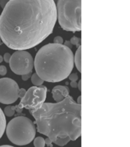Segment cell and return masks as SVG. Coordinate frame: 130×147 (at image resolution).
<instances>
[{"label": "cell", "instance_id": "obj_1", "mask_svg": "<svg viewBox=\"0 0 130 147\" xmlns=\"http://www.w3.org/2000/svg\"><path fill=\"white\" fill-rule=\"evenodd\" d=\"M56 5L53 0H10L0 16V39L16 51L38 45L52 33Z\"/></svg>", "mask_w": 130, "mask_h": 147}, {"label": "cell", "instance_id": "obj_2", "mask_svg": "<svg viewBox=\"0 0 130 147\" xmlns=\"http://www.w3.org/2000/svg\"><path fill=\"white\" fill-rule=\"evenodd\" d=\"M36 129L54 144L63 146L77 140L82 133V107L68 95L59 103H44L30 109Z\"/></svg>", "mask_w": 130, "mask_h": 147}, {"label": "cell", "instance_id": "obj_3", "mask_svg": "<svg viewBox=\"0 0 130 147\" xmlns=\"http://www.w3.org/2000/svg\"><path fill=\"white\" fill-rule=\"evenodd\" d=\"M34 67L43 81L59 82L68 78L72 71L74 55L72 49L64 45L48 44L39 49Z\"/></svg>", "mask_w": 130, "mask_h": 147}, {"label": "cell", "instance_id": "obj_4", "mask_svg": "<svg viewBox=\"0 0 130 147\" xmlns=\"http://www.w3.org/2000/svg\"><path fill=\"white\" fill-rule=\"evenodd\" d=\"M56 13L59 25L67 32L82 30V0H58Z\"/></svg>", "mask_w": 130, "mask_h": 147}, {"label": "cell", "instance_id": "obj_5", "mask_svg": "<svg viewBox=\"0 0 130 147\" xmlns=\"http://www.w3.org/2000/svg\"><path fill=\"white\" fill-rule=\"evenodd\" d=\"M7 137L17 146L31 143L36 135V126L31 119L18 116L10 120L5 127Z\"/></svg>", "mask_w": 130, "mask_h": 147}, {"label": "cell", "instance_id": "obj_6", "mask_svg": "<svg viewBox=\"0 0 130 147\" xmlns=\"http://www.w3.org/2000/svg\"><path fill=\"white\" fill-rule=\"evenodd\" d=\"M47 88L45 86L31 87L26 91V94L21 99L20 103L18 105L14 106L15 112L18 113H22L23 108L27 110L38 107L45 102L46 97Z\"/></svg>", "mask_w": 130, "mask_h": 147}, {"label": "cell", "instance_id": "obj_7", "mask_svg": "<svg viewBox=\"0 0 130 147\" xmlns=\"http://www.w3.org/2000/svg\"><path fill=\"white\" fill-rule=\"evenodd\" d=\"M9 65L14 73L22 76L31 74L34 67V60L27 51H16L11 55Z\"/></svg>", "mask_w": 130, "mask_h": 147}, {"label": "cell", "instance_id": "obj_8", "mask_svg": "<svg viewBox=\"0 0 130 147\" xmlns=\"http://www.w3.org/2000/svg\"><path fill=\"white\" fill-rule=\"evenodd\" d=\"M19 87L16 81L9 78L0 79V103L11 104L18 100Z\"/></svg>", "mask_w": 130, "mask_h": 147}, {"label": "cell", "instance_id": "obj_9", "mask_svg": "<svg viewBox=\"0 0 130 147\" xmlns=\"http://www.w3.org/2000/svg\"><path fill=\"white\" fill-rule=\"evenodd\" d=\"M52 97L56 103L61 102L69 95V89L66 86L58 85L52 90Z\"/></svg>", "mask_w": 130, "mask_h": 147}, {"label": "cell", "instance_id": "obj_10", "mask_svg": "<svg viewBox=\"0 0 130 147\" xmlns=\"http://www.w3.org/2000/svg\"><path fill=\"white\" fill-rule=\"evenodd\" d=\"M74 64H75L78 71L82 72V46L81 45L78 48L74 56Z\"/></svg>", "mask_w": 130, "mask_h": 147}, {"label": "cell", "instance_id": "obj_11", "mask_svg": "<svg viewBox=\"0 0 130 147\" xmlns=\"http://www.w3.org/2000/svg\"><path fill=\"white\" fill-rule=\"evenodd\" d=\"M5 127H6V119L4 113L0 108V139L4 134L5 131Z\"/></svg>", "mask_w": 130, "mask_h": 147}, {"label": "cell", "instance_id": "obj_12", "mask_svg": "<svg viewBox=\"0 0 130 147\" xmlns=\"http://www.w3.org/2000/svg\"><path fill=\"white\" fill-rule=\"evenodd\" d=\"M31 82L35 87H39V86H41V85L43 84L44 81H43V80H42L36 73H35L33 74V75H32Z\"/></svg>", "mask_w": 130, "mask_h": 147}, {"label": "cell", "instance_id": "obj_13", "mask_svg": "<svg viewBox=\"0 0 130 147\" xmlns=\"http://www.w3.org/2000/svg\"><path fill=\"white\" fill-rule=\"evenodd\" d=\"M3 113H4L5 116L12 117L15 113V110L14 108V106H7L4 109V112Z\"/></svg>", "mask_w": 130, "mask_h": 147}, {"label": "cell", "instance_id": "obj_14", "mask_svg": "<svg viewBox=\"0 0 130 147\" xmlns=\"http://www.w3.org/2000/svg\"><path fill=\"white\" fill-rule=\"evenodd\" d=\"M34 145L35 147H45L44 139L41 136H38L34 139Z\"/></svg>", "mask_w": 130, "mask_h": 147}, {"label": "cell", "instance_id": "obj_15", "mask_svg": "<svg viewBox=\"0 0 130 147\" xmlns=\"http://www.w3.org/2000/svg\"><path fill=\"white\" fill-rule=\"evenodd\" d=\"M71 42V44L72 45H75L77 46V47H79V43H80V38H78V37H72L71 40L69 41Z\"/></svg>", "mask_w": 130, "mask_h": 147}, {"label": "cell", "instance_id": "obj_16", "mask_svg": "<svg viewBox=\"0 0 130 147\" xmlns=\"http://www.w3.org/2000/svg\"><path fill=\"white\" fill-rule=\"evenodd\" d=\"M68 78L71 81H77V80L78 79V75L76 73H72L68 75Z\"/></svg>", "mask_w": 130, "mask_h": 147}, {"label": "cell", "instance_id": "obj_17", "mask_svg": "<svg viewBox=\"0 0 130 147\" xmlns=\"http://www.w3.org/2000/svg\"><path fill=\"white\" fill-rule=\"evenodd\" d=\"M53 43L59 44V45H63V38L61 36L55 37V38L53 39Z\"/></svg>", "mask_w": 130, "mask_h": 147}, {"label": "cell", "instance_id": "obj_18", "mask_svg": "<svg viewBox=\"0 0 130 147\" xmlns=\"http://www.w3.org/2000/svg\"><path fill=\"white\" fill-rule=\"evenodd\" d=\"M7 74V68L4 65H1L0 66V75L4 76Z\"/></svg>", "mask_w": 130, "mask_h": 147}, {"label": "cell", "instance_id": "obj_19", "mask_svg": "<svg viewBox=\"0 0 130 147\" xmlns=\"http://www.w3.org/2000/svg\"><path fill=\"white\" fill-rule=\"evenodd\" d=\"M26 90L24 89V88H21V89H19V90H18V97H20L21 99L22 98L23 96H25V94H26Z\"/></svg>", "mask_w": 130, "mask_h": 147}, {"label": "cell", "instance_id": "obj_20", "mask_svg": "<svg viewBox=\"0 0 130 147\" xmlns=\"http://www.w3.org/2000/svg\"><path fill=\"white\" fill-rule=\"evenodd\" d=\"M10 58H11V55H10L9 53H5L4 55V57H3V60L5 61V62L9 63Z\"/></svg>", "mask_w": 130, "mask_h": 147}, {"label": "cell", "instance_id": "obj_21", "mask_svg": "<svg viewBox=\"0 0 130 147\" xmlns=\"http://www.w3.org/2000/svg\"><path fill=\"white\" fill-rule=\"evenodd\" d=\"M44 142H45V145L48 146L49 147H52V142L48 137L44 140Z\"/></svg>", "mask_w": 130, "mask_h": 147}, {"label": "cell", "instance_id": "obj_22", "mask_svg": "<svg viewBox=\"0 0 130 147\" xmlns=\"http://www.w3.org/2000/svg\"><path fill=\"white\" fill-rule=\"evenodd\" d=\"M10 0H0V5H1V7L4 9V7L6 5V4Z\"/></svg>", "mask_w": 130, "mask_h": 147}, {"label": "cell", "instance_id": "obj_23", "mask_svg": "<svg viewBox=\"0 0 130 147\" xmlns=\"http://www.w3.org/2000/svg\"><path fill=\"white\" fill-rule=\"evenodd\" d=\"M64 45L66 46V47H68V48H70V49H72V45L71 44V42L69 41H65V43H64Z\"/></svg>", "mask_w": 130, "mask_h": 147}, {"label": "cell", "instance_id": "obj_24", "mask_svg": "<svg viewBox=\"0 0 130 147\" xmlns=\"http://www.w3.org/2000/svg\"><path fill=\"white\" fill-rule=\"evenodd\" d=\"M31 77V74H25V75H22V80H27L29 79V78Z\"/></svg>", "mask_w": 130, "mask_h": 147}, {"label": "cell", "instance_id": "obj_25", "mask_svg": "<svg viewBox=\"0 0 130 147\" xmlns=\"http://www.w3.org/2000/svg\"><path fill=\"white\" fill-rule=\"evenodd\" d=\"M70 86L73 88H77L78 87V84L76 81H71L70 83Z\"/></svg>", "mask_w": 130, "mask_h": 147}, {"label": "cell", "instance_id": "obj_26", "mask_svg": "<svg viewBox=\"0 0 130 147\" xmlns=\"http://www.w3.org/2000/svg\"><path fill=\"white\" fill-rule=\"evenodd\" d=\"M77 87H78L79 90H82V80H80L79 82H78Z\"/></svg>", "mask_w": 130, "mask_h": 147}, {"label": "cell", "instance_id": "obj_27", "mask_svg": "<svg viewBox=\"0 0 130 147\" xmlns=\"http://www.w3.org/2000/svg\"><path fill=\"white\" fill-rule=\"evenodd\" d=\"M81 99H82V96H78V105H81V104H82V102H81Z\"/></svg>", "mask_w": 130, "mask_h": 147}, {"label": "cell", "instance_id": "obj_28", "mask_svg": "<svg viewBox=\"0 0 130 147\" xmlns=\"http://www.w3.org/2000/svg\"><path fill=\"white\" fill-rule=\"evenodd\" d=\"M0 147H14L12 146H9V145H3V146H0Z\"/></svg>", "mask_w": 130, "mask_h": 147}, {"label": "cell", "instance_id": "obj_29", "mask_svg": "<svg viewBox=\"0 0 130 147\" xmlns=\"http://www.w3.org/2000/svg\"><path fill=\"white\" fill-rule=\"evenodd\" d=\"M2 61H3V57H2V55H0V63H2Z\"/></svg>", "mask_w": 130, "mask_h": 147}, {"label": "cell", "instance_id": "obj_30", "mask_svg": "<svg viewBox=\"0 0 130 147\" xmlns=\"http://www.w3.org/2000/svg\"><path fill=\"white\" fill-rule=\"evenodd\" d=\"M53 1H54V2H57L58 0H53Z\"/></svg>", "mask_w": 130, "mask_h": 147}, {"label": "cell", "instance_id": "obj_31", "mask_svg": "<svg viewBox=\"0 0 130 147\" xmlns=\"http://www.w3.org/2000/svg\"><path fill=\"white\" fill-rule=\"evenodd\" d=\"M0 45H1V39H0Z\"/></svg>", "mask_w": 130, "mask_h": 147}]
</instances>
